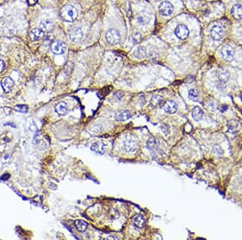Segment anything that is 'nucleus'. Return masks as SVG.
Instances as JSON below:
<instances>
[{"label":"nucleus","mask_w":242,"mask_h":240,"mask_svg":"<svg viewBox=\"0 0 242 240\" xmlns=\"http://www.w3.org/2000/svg\"><path fill=\"white\" fill-rule=\"evenodd\" d=\"M60 16L64 21L72 23L78 17V10L74 6H65L60 11Z\"/></svg>","instance_id":"f257e3e1"},{"label":"nucleus","mask_w":242,"mask_h":240,"mask_svg":"<svg viewBox=\"0 0 242 240\" xmlns=\"http://www.w3.org/2000/svg\"><path fill=\"white\" fill-rule=\"evenodd\" d=\"M106 40L111 45H116L120 43L121 35L117 29L111 28L107 32Z\"/></svg>","instance_id":"f03ea898"},{"label":"nucleus","mask_w":242,"mask_h":240,"mask_svg":"<svg viewBox=\"0 0 242 240\" xmlns=\"http://www.w3.org/2000/svg\"><path fill=\"white\" fill-rule=\"evenodd\" d=\"M220 54H221L224 60H225L226 61H228V62H231L235 58V52H234L233 49L229 45H224L220 50Z\"/></svg>","instance_id":"7ed1b4c3"},{"label":"nucleus","mask_w":242,"mask_h":240,"mask_svg":"<svg viewBox=\"0 0 242 240\" xmlns=\"http://www.w3.org/2000/svg\"><path fill=\"white\" fill-rule=\"evenodd\" d=\"M124 149L128 153H134L137 150V143L132 137H127L124 140Z\"/></svg>","instance_id":"20e7f679"},{"label":"nucleus","mask_w":242,"mask_h":240,"mask_svg":"<svg viewBox=\"0 0 242 240\" xmlns=\"http://www.w3.org/2000/svg\"><path fill=\"white\" fill-rule=\"evenodd\" d=\"M174 33L179 40H186L189 36V28L185 24H178L174 29Z\"/></svg>","instance_id":"39448f33"},{"label":"nucleus","mask_w":242,"mask_h":240,"mask_svg":"<svg viewBox=\"0 0 242 240\" xmlns=\"http://www.w3.org/2000/svg\"><path fill=\"white\" fill-rule=\"evenodd\" d=\"M159 11L162 16H170L172 15L173 11H174V7L170 2L164 1L159 6Z\"/></svg>","instance_id":"423d86ee"},{"label":"nucleus","mask_w":242,"mask_h":240,"mask_svg":"<svg viewBox=\"0 0 242 240\" xmlns=\"http://www.w3.org/2000/svg\"><path fill=\"white\" fill-rule=\"evenodd\" d=\"M211 37L215 41H219L222 39L224 36V31L223 28L220 25H216L212 28L211 30Z\"/></svg>","instance_id":"0eeeda50"},{"label":"nucleus","mask_w":242,"mask_h":240,"mask_svg":"<svg viewBox=\"0 0 242 240\" xmlns=\"http://www.w3.org/2000/svg\"><path fill=\"white\" fill-rule=\"evenodd\" d=\"M84 33L83 30L81 28H74L72 30L70 31L69 32V37L73 42L80 41L82 38L83 37Z\"/></svg>","instance_id":"6e6552de"},{"label":"nucleus","mask_w":242,"mask_h":240,"mask_svg":"<svg viewBox=\"0 0 242 240\" xmlns=\"http://www.w3.org/2000/svg\"><path fill=\"white\" fill-rule=\"evenodd\" d=\"M51 49L54 54L57 55H60V54H63L66 50V45H65V43L61 41H55L53 42L52 45H51Z\"/></svg>","instance_id":"1a4fd4ad"},{"label":"nucleus","mask_w":242,"mask_h":240,"mask_svg":"<svg viewBox=\"0 0 242 240\" xmlns=\"http://www.w3.org/2000/svg\"><path fill=\"white\" fill-rule=\"evenodd\" d=\"M90 150L98 154L103 155L106 151V145L102 142H96L92 144L90 146Z\"/></svg>","instance_id":"9d476101"},{"label":"nucleus","mask_w":242,"mask_h":240,"mask_svg":"<svg viewBox=\"0 0 242 240\" xmlns=\"http://www.w3.org/2000/svg\"><path fill=\"white\" fill-rule=\"evenodd\" d=\"M54 111L59 116H65L68 112V104L65 101H61L56 104L54 107Z\"/></svg>","instance_id":"9b49d317"},{"label":"nucleus","mask_w":242,"mask_h":240,"mask_svg":"<svg viewBox=\"0 0 242 240\" xmlns=\"http://www.w3.org/2000/svg\"><path fill=\"white\" fill-rule=\"evenodd\" d=\"M137 22L140 25H146L147 24L149 23L151 20V16L149 12L146 11H141L138 16H137Z\"/></svg>","instance_id":"f8f14e48"},{"label":"nucleus","mask_w":242,"mask_h":240,"mask_svg":"<svg viewBox=\"0 0 242 240\" xmlns=\"http://www.w3.org/2000/svg\"><path fill=\"white\" fill-rule=\"evenodd\" d=\"M29 36H30L31 39L35 41H39V40L45 38V32L40 28H34L30 32Z\"/></svg>","instance_id":"ddd939ff"},{"label":"nucleus","mask_w":242,"mask_h":240,"mask_svg":"<svg viewBox=\"0 0 242 240\" xmlns=\"http://www.w3.org/2000/svg\"><path fill=\"white\" fill-rule=\"evenodd\" d=\"M164 110L165 112L170 114H174L177 112L178 110V105L177 103L173 100H167L164 103Z\"/></svg>","instance_id":"4468645a"},{"label":"nucleus","mask_w":242,"mask_h":240,"mask_svg":"<svg viewBox=\"0 0 242 240\" xmlns=\"http://www.w3.org/2000/svg\"><path fill=\"white\" fill-rule=\"evenodd\" d=\"M132 115L129 111L125 110V111H120V112H115V119L118 121H125V120H129L131 118Z\"/></svg>","instance_id":"2eb2a0df"},{"label":"nucleus","mask_w":242,"mask_h":240,"mask_svg":"<svg viewBox=\"0 0 242 240\" xmlns=\"http://www.w3.org/2000/svg\"><path fill=\"white\" fill-rule=\"evenodd\" d=\"M216 76L219 82L225 83L226 82L228 81L229 77H230V75H229V72H228L227 70L221 69V70H217Z\"/></svg>","instance_id":"dca6fc26"},{"label":"nucleus","mask_w":242,"mask_h":240,"mask_svg":"<svg viewBox=\"0 0 242 240\" xmlns=\"http://www.w3.org/2000/svg\"><path fill=\"white\" fill-rule=\"evenodd\" d=\"M1 86L3 87L4 92H8L14 86V81L10 77H5L3 78V80L1 82Z\"/></svg>","instance_id":"f3484780"},{"label":"nucleus","mask_w":242,"mask_h":240,"mask_svg":"<svg viewBox=\"0 0 242 240\" xmlns=\"http://www.w3.org/2000/svg\"><path fill=\"white\" fill-rule=\"evenodd\" d=\"M231 14L236 20H242V5L235 4L231 9Z\"/></svg>","instance_id":"a211bd4d"},{"label":"nucleus","mask_w":242,"mask_h":240,"mask_svg":"<svg viewBox=\"0 0 242 240\" xmlns=\"http://www.w3.org/2000/svg\"><path fill=\"white\" fill-rule=\"evenodd\" d=\"M40 29L44 31L45 32H52L53 30L54 24L51 20H45L40 22Z\"/></svg>","instance_id":"6ab92c4d"},{"label":"nucleus","mask_w":242,"mask_h":240,"mask_svg":"<svg viewBox=\"0 0 242 240\" xmlns=\"http://www.w3.org/2000/svg\"><path fill=\"white\" fill-rule=\"evenodd\" d=\"M191 116L194 120H196V121H199V120L203 119V111L201 109V108H199V106H196L192 109Z\"/></svg>","instance_id":"aec40b11"},{"label":"nucleus","mask_w":242,"mask_h":240,"mask_svg":"<svg viewBox=\"0 0 242 240\" xmlns=\"http://www.w3.org/2000/svg\"><path fill=\"white\" fill-rule=\"evenodd\" d=\"M133 56L137 59H144L147 56V49L144 46H139L134 51Z\"/></svg>","instance_id":"412c9836"},{"label":"nucleus","mask_w":242,"mask_h":240,"mask_svg":"<svg viewBox=\"0 0 242 240\" xmlns=\"http://www.w3.org/2000/svg\"><path fill=\"white\" fill-rule=\"evenodd\" d=\"M132 222H133L134 226H136L137 228H142L145 226V219L141 214H137L132 218Z\"/></svg>","instance_id":"4be33fe9"},{"label":"nucleus","mask_w":242,"mask_h":240,"mask_svg":"<svg viewBox=\"0 0 242 240\" xmlns=\"http://www.w3.org/2000/svg\"><path fill=\"white\" fill-rule=\"evenodd\" d=\"M163 97L161 95H153L150 100V105L153 108H158L161 107L163 103Z\"/></svg>","instance_id":"5701e85b"},{"label":"nucleus","mask_w":242,"mask_h":240,"mask_svg":"<svg viewBox=\"0 0 242 240\" xmlns=\"http://www.w3.org/2000/svg\"><path fill=\"white\" fill-rule=\"evenodd\" d=\"M74 225H75L76 229L78 230L79 232H82V233L86 231V229H87V227H88L87 223H86L85 221L82 220H77L75 222Z\"/></svg>","instance_id":"b1692460"},{"label":"nucleus","mask_w":242,"mask_h":240,"mask_svg":"<svg viewBox=\"0 0 242 240\" xmlns=\"http://www.w3.org/2000/svg\"><path fill=\"white\" fill-rule=\"evenodd\" d=\"M142 41V36L141 34L136 32H134L130 36V41L132 45H137L139 44L140 42Z\"/></svg>","instance_id":"393cba45"},{"label":"nucleus","mask_w":242,"mask_h":240,"mask_svg":"<svg viewBox=\"0 0 242 240\" xmlns=\"http://www.w3.org/2000/svg\"><path fill=\"white\" fill-rule=\"evenodd\" d=\"M227 126H228V132H230V133H235V132L237 130V128H238V122L235 120H228Z\"/></svg>","instance_id":"a878e982"},{"label":"nucleus","mask_w":242,"mask_h":240,"mask_svg":"<svg viewBox=\"0 0 242 240\" xmlns=\"http://www.w3.org/2000/svg\"><path fill=\"white\" fill-rule=\"evenodd\" d=\"M157 146V143L154 137H150L146 143V147L149 151H153L154 149H156Z\"/></svg>","instance_id":"bb28decb"},{"label":"nucleus","mask_w":242,"mask_h":240,"mask_svg":"<svg viewBox=\"0 0 242 240\" xmlns=\"http://www.w3.org/2000/svg\"><path fill=\"white\" fill-rule=\"evenodd\" d=\"M188 95H189V97L191 100H192L193 101H198L199 100V93L195 89H191L188 92Z\"/></svg>","instance_id":"cd10ccee"},{"label":"nucleus","mask_w":242,"mask_h":240,"mask_svg":"<svg viewBox=\"0 0 242 240\" xmlns=\"http://www.w3.org/2000/svg\"><path fill=\"white\" fill-rule=\"evenodd\" d=\"M15 111L19 112H22V113H26L28 112V106L26 105H24V104H19V105H16L15 107Z\"/></svg>","instance_id":"c85d7f7f"},{"label":"nucleus","mask_w":242,"mask_h":240,"mask_svg":"<svg viewBox=\"0 0 242 240\" xmlns=\"http://www.w3.org/2000/svg\"><path fill=\"white\" fill-rule=\"evenodd\" d=\"M213 153L216 154L217 156H221L224 154V151L220 145H215L213 147Z\"/></svg>","instance_id":"c756f323"},{"label":"nucleus","mask_w":242,"mask_h":240,"mask_svg":"<svg viewBox=\"0 0 242 240\" xmlns=\"http://www.w3.org/2000/svg\"><path fill=\"white\" fill-rule=\"evenodd\" d=\"M92 130L95 133H100L101 131H103V128H101L100 126L99 127V126H95L92 128Z\"/></svg>","instance_id":"7c9ffc66"},{"label":"nucleus","mask_w":242,"mask_h":240,"mask_svg":"<svg viewBox=\"0 0 242 240\" xmlns=\"http://www.w3.org/2000/svg\"><path fill=\"white\" fill-rule=\"evenodd\" d=\"M5 69V62L3 60H0V73H2Z\"/></svg>","instance_id":"2f4dec72"},{"label":"nucleus","mask_w":242,"mask_h":240,"mask_svg":"<svg viewBox=\"0 0 242 240\" xmlns=\"http://www.w3.org/2000/svg\"><path fill=\"white\" fill-rule=\"evenodd\" d=\"M115 96H117V98H118V99H121L123 95H124V93H123V92H116V93H115Z\"/></svg>","instance_id":"473e14b6"},{"label":"nucleus","mask_w":242,"mask_h":240,"mask_svg":"<svg viewBox=\"0 0 242 240\" xmlns=\"http://www.w3.org/2000/svg\"><path fill=\"white\" fill-rule=\"evenodd\" d=\"M9 178H10V175H9V174H6V176H5V174H4V175H3V176H2V178H1V179H5V180H7V179H9Z\"/></svg>","instance_id":"72a5a7b5"},{"label":"nucleus","mask_w":242,"mask_h":240,"mask_svg":"<svg viewBox=\"0 0 242 240\" xmlns=\"http://www.w3.org/2000/svg\"><path fill=\"white\" fill-rule=\"evenodd\" d=\"M221 108H222V110H221V111H222V112H225L226 109H228V106H224V105H222V106H221Z\"/></svg>","instance_id":"f704fd0d"},{"label":"nucleus","mask_w":242,"mask_h":240,"mask_svg":"<svg viewBox=\"0 0 242 240\" xmlns=\"http://www.w3.org/2000/svg\"><path fill=\"white\" fill-rule=\"evenodd\" d=\"M118 239V238L116 237H114V236H109V237H107L106 239Z\"/></svg>","instance_id":"c9c22d12"}]
</instances>
